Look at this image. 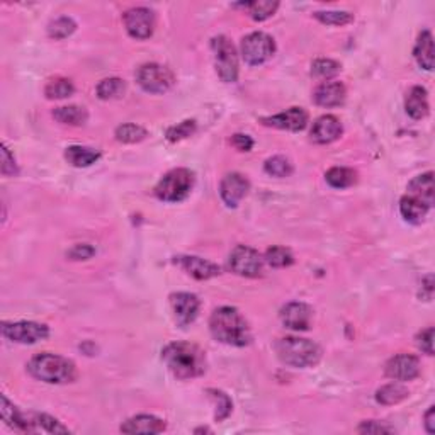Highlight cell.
I'll return each mask as SVG.
<instances>
[{"label":"cell","instance_id":"obj_1","mask_svg":"<svg viewBox=\"0 0 435 435\" xmlns=\"http://www.w3.org/2000/svg\"><path fill=\"white\" fill-rule=\"evenodd\" d=\"M161 359L177 379H192L204 374L206 355L197 345L188 342L169 343L161 350Z\"/></svg>","mask_w":435,"mask_h":435},{"label":"cell","instance_id":"obj_2","mask_svg":"<svg viewBox=\"0 0 435 435\" xmlns=\"http://www.w3.org/2000/svg\"><path fill=\"white\" fill-rule=\"evenodd\" d=\"M209 330L218 342L233 347H245L250 343L252 335L245 318L237 308L221 306L214 310L209 318Z\"/></svg>","mask_w":435,"mask_h":435},{"label":"cell","instance_id":"obj_3","mask_svg":"<svg viewBox=\"0 0 435 435\" xmlns=\"http://www.w3.org/2000/svg\"><path fill=\"white\" fill-rule=\"evenodd\" d=\"M32 378L49 384L73 383L77 379V367L70 359L56 354H38L27 364Z\"/></svg>","mask_w":435,"mask_h":435},{"label":"cell","instance_id":"obj_4","mask_svg":"<svg viewBox=\"0 0 435 435\" xmlns=\"http://www.w3.org/2000/svg\"><path fill=\"white\" fill-rule=\"evenodd\" d=\"M276 352L286 366L313 367L320 362L321 349L308 338L286 337L276 345Z\"/></svg>","mask_w":435,"mask_h":435},{"label":"cell","instance_id":"obj_5","mask_svg":"<svg viewBox=\"0 0 435 435\" xmlns=\"http://www.w3.org/2000/svg\"><path fill=\"white\" fill-rule=\"evenodd\" d=\"M194 188V173L189 169H173L157 184L155 196L165 202H179L189 196Z\"/></svg>","mask_w":435,"mask_h":435},{"label":"cell","instance_id":"obj_6","mask_svg":"<svg viewBox=\"0 0 435 435\" xmlns=\"http://www.w3.org/2000/svg\"><path fill=\"white\" fill-rule=\"evenodd\" d=\"M214 53V65L219 78L226 84H233L238 78V56L233 43L226 36H216L211 41Z\"/></svg>","mask_w":435,"mask_h":435},{"label":"cell","instance_id":"obj_7","mask_svg":"<svg viewBox=\"0 0 435 435\" xmlns=\"http://www.w3.org/2000/svg\"><path fill=\"white\" fill-rule=\"evenodd\" d=\"M136 80L145 92L150 94H164L176 82V77L167 66L159 63H147L140 66L136 72Z\"/></svg>","mask_w":435,"mask_h":435},{"label":"cell","instance_id":"obj_8","mask_svg":"<svg viewBox=\"0 0 435 435\" xmlns=\"http://www.w3.org/2000/svg\"><path fill=\"white\" fill-rule=\"evenodd\" d=\"M276 51V43L265 32H252L242 41V56L248 65H262Z\"/></svg>","mask_w":435,"mask_h":435},{"label":"cell","instance_id":"obj_9","mask_svg":"<svg viewBox=\"0 0 435 435\" xmlns=\"http://www.w3.org/2000/svg\"><path fill=\"white\" fill-rule=\"evenodd\" d=\"M230 269L243 277H259L264 272V259L254 248L238 245L230 254Z\"/></svg>","mask_w":435,"mask_h":435},{"label":"cell","instance_id":"obj_10","mask_svg":"<svg viewBox=\"0 0 435 435\" xmlns=\"http://www.w3.org/2000/svg\"><path fill=\"white\" fill-rule=\"evenodd\" d=\"M2 335L11 342L36 343L48 338L49 330L47 325H41V323L16 321V323H4Z\"/></svg>","mask_w":435,"mask_h":435},{"label":"cell","instance_id":"obj_11","mask_svg":"<svg viewBox=\"0 0 435 435\" xmlns=\"http://www.w3.org/2000/svg\"><path fill=\"white\" fill-rule=\"evenodd\" d=\"M128 35L135 39H148L155 29V14L147 7H133L123 16Z\"/></svg>","mask_w":435,"mask_h":435},{"label":"cell","instance_id":"obj_12","mask_svg":"<svg viewBox=\"0 0 435 435\" xmlns=\"http://www.w3.org/2000/svg\"><path fill=\"white\" fill-rule=\"evenodd\" d=\"M248 189H250V182H248L242 173H228L219 185V194H221L223 202L228 208H237L243 197L247 196Z\"/></svg>","mask_w":435,"mask_h":435},{"label":"cell","instance_id":"obj_13","mask_svg":"<svg viewBox=\"0 0 435 435\" xmlns=\"http://www.w3.org/2000/svg\"><path fill=\"white\" fill-rule=\"evenodd\" d=\"M313 312L306 303L301 301H294V303L286 305L281 310V321L284 323L286 329L294 331H305L312 325Z\"/></svg>","mask_w":435,"mask_h":435},{"label":"cell","instance_id":"obj_14","mask_svg":"<svg viewBox=\"0 0 435 435\" xmlns=\"http://www.w3.org/2000/svg\"><path fill=\"white\" fill-rule=\"evenodd\" d=\"M420 374V360L415 355L400 354L388 360L386 376L395 381H412Z\"/></svg>","mask_w":435,"mask_h":435},{"label":"cell","instance_id":"obj_15","mask_svg":"<svg viewBox=\"0 0 435 435\" xmlns=\"http://www.w3.org/2000/svg\"><path fill=\"white\" fill-rule=\"evenodd\" d=\"M171 303L176 320L180 326H188L197 318L199 313V303L196 294L190 293H176L171 296Z\"/></svg>","mask_w":435,"mask_h":435},{"label":"cell","instance_id":"obj_16","mask_svg":"<svg viewBox=\"0 0 435 435\" xmlns=\"http://www.w3.org/2000/svg\"><path fill=\"white\" fill-rule=\"evenodd\" d=\"M265 126L279 128V130L288 131H303L308 124V113L303 107H291V109L284 111V113L271 116V118L260 119Z\"/></svg>","mask_w":435,"mask_h":435},{"label":"cell","instance_id":"obj_17","mask_svg":"<svg viewBox=\"0 0 435 435\" xmlns=\"http://www.w3.org/2000/svg\"><path fill=\"white\" fill-rule=\"evenodd\" d=\"M342 135V123L338 121V118L335 116L326 114L318 118L317 121L313 123L312 128V140L314 143L320 145H329L335 140L341 138Z\"/></svg>","mask_w":435,"mask_h":435},{"label":"cell","instance_id":"obj_18","mask_svg":"<svg viewBox=\"0 0 435 435\" xmlns=\"http://www.w3.org/2000/svg\"><path fill=\"white\" fill-rule=\"evenodd\" d=\"M345 85L342 82H323L314 90L313 99L321 107H337L345 101Z\"/></svg>","mask_w":435,"mask_h":435},{"label":"cell","instance_id":"obj_19","mask_svg":"<svg viewBox=\"0 0 435 435\" xmlns=\"http://www.w3.org/2000/svg\"><path fill=\"white\" fill-rule=\"evenodd\" d=\"M176 262L188 272L189 276L196 277L199 281L211 279V277H216L221 272L219 265L209 262V260L199 259V257H177Z\"/></svg>","mask_w":435,"mask_h":435},{"label":"cell","instance_id":"obj_20","mask_svg":"<svg viewBox=\"0 0 435 435\" xmlns=\"http://www.w3.org/2000/svg\"><path fill=\"white\" fill-rule=\"evenodd\" d=\"M164 430L165 422L153 415H136L121 425L124 434H160Z\"/></svg>","mask_w":435,"mask_h":435},{"label":"cell","instance_id":"obj_21","mask_svg":"<svg viewBox=\"0 0 435 435\" xmlns=\"http://www.w3.org/2000/svg\"><path fill=\"white\" fill-rule=\"evenodd\" d=\"M410 196L420 199L424 204L432 208L434 206V173L427 172L422 176H417L415 179L408 184Z\"/></svg>","mask_w":435,"mask_h":435},{"label":"cell","instance_id":"obj_22","mask_svg":"<svg viewBox=\"0 0 435 435\" xmlns=\"http://www.w3.org/2000/svg\"><path fill=\"white\" fill-rule=\"evenodd\" d=\"M413 55H415L417 63L422 68L430 72L434 68V38L430 31H422L418 36L415 49H413Z\"/></svg>","mask_w":435,"mask_h":435},{"label":"cell","instance_id":"obj_23","mask_svg":"<svg viewBox=\"0 0 435 435\" xmlns=\"http://www.w3.org/2000/svg\"><path fill=\"white\" fill-rule=\"evenodd\" d=\"M405 109L413 119H424L429 114V99H427V90L424 87H413L410 90L407 101H405Z\"/></svg>","mask_w":435,"mask_h":435},{"label":"cell","instance_id":"obj_24","mask_svg":"<svg viewBox=\"0 0 435 435\" xmlns=\"http://www.w3.org/2000/svg\"><path fill=\"white\" fill-rule=\"evenodd\" d=\"M0 413H2L4 422H7V425H11L12 429L20 430V432H35V422L26 420V417L19 412L14 405L7 400V396L2 395V408H0Z\"/></svg>","mask_w":435,"mask_h":435},{"label":"cell","instance_id":"obj_25","mask_svg":"<svg viewBox=\"0 0 435 435\" xmlns=\"http://www.w3.org/2000/svg\"><path fill=\"white\" fill-rule=\"evenodd\" d=\"M429 206L424 204L420 199L413 197V196H405L401 197L400 201V213L401 216L407 219L408 223H413V225H418V223L424 221V218L429 213Z\"/></svg>","mask_w":435,"mask_h":435},{"label":"cell","instance_id":"obj_26","mask_svg":"<svg viewBox=\"0 0 435 435\" xmlns=\"http://www.w3.org/2000/svg\"><path fill=\"white\" fill-rule=\"evenodd\" d=\"M65 159L73 167H89L101 159V153L89 147H68L65 152Z\"/></svg>","mask_w":435,"mask_h":435},{"label":"cell","instance_id":"obj_27","mask_svg":"<svg viewBox=\"0 0 435 435\" xmlns=\"http://www.w3.org/2000/svg\"><path fill=\"white\" fill-rule=\"evenodd\" d=\"M53 118L61 124H70V126H82L89 119V113L85 111V107L80 106H63L56 107L53 111Z\"/></svg>","mask_w":435,"mask_h":435},{"label":"cell","instance_id":"obj_28","mask_svg":"<svg viewBox=\"0 0 435 435\" xmlns=\"http://www.w3.org/2000/svg\"><path fill=\"white\" fill-rule=\"evenodd\" d=\"M325 179L331 185V188L345 189V188H350V185L355 184V180H357V176H355V172L352 171V169L333 167V169H330L329 172H326Z\"/></svg>","mask_w":435,"mask_h":435},{"label":"cell","instance_id":"obj_29","mask_svg":"<svg viewBox=\"0 0 435 435\" xmlns=\"http://www.w3.org/2000/svg\"><path fill=\"white\" fill-rule=\"evenodd\" d=\"M405 398H408V389L403 384L391 383L378 389L376 393V401L381 405H396L400 401H403Z\"/></svg>","mask_w":435,"mask_h":435},{"label":"cell","instance_id":"obj_30","mask_svg":"<svg viewBox=\"0 0 435 435\" xmlns=\"http://www.w3.org/2000/svg\"><path fill=\"white\" fill-rule=\"evenodd\" d=\"M75 92V87L68 78L56 77L53 80H49L47 87H44V95L48 99H66Z\"/></svg>","mask_w":435,"mask_h":435},{"label":"cell","instance_id":"obj_31","mask_svg":"<svg viewBox=\"0 0 435 435\" xmlns=\"http://www.w3.org/2000/svg\"><path fill=\"white\" fill-rule=\"evenodd\" d=\"M124 89H126V84H124V80H121V78H104V80L97 85V95L102 101H109V99H116L119 97V95H123Z\"/></svg>","mask_w":435,"mask_h":435},{"label":"cell","instance_id":"obj_32","mask_svg":"<svg viewBox=\"0 0 435 435\" xmlns=\"http://www.w3.org/2000/svg\"><path fill=\"white\" fill-rule=\"evenodd\" d=\"M148 136L147 130L140 124H123L116 130V140L121 143H138Z\"/></svg>","mask_w":435,"mask_h":435},{"label":"cell","instance_id":"obj_33","mask_svg":"<svg viewBox=\"0 0 435 435\" xmlns=\"http://www.w3.org/2000/svg\"><path fill=\"white\" fill-rule=\"evenodd\" d=\"M265 262L271 267L281 269V267H289L294 262V257L289 248L284 247H271L265 252Z\"/></svg>","mask_w":435,"mask_h":435},{"label":"cell","instance_id":"obj_34","mask_svg":"<svg viewBox=\"0 0 435 435\" xmlns=\"http://www.w3.org/2000/svg\"><path fill=\"white\" fill-rule=\"evenodd\" d=\"M341 63L337 61L329 60V58H320V60L313 61L312 65V75L317 78H321V80H329V78H333L335 75L341 73Z\"/></svg>","mask_w":435,"mask_h":435},{"label":"cell","instance_id":"obj_35","mask_svg":"<svg viewBox=\"0 0 435 435\" xmlns=\"http://www.w3.org/2000/svg\"><path fill=\"white\" fill-rule=\"evenodd\" d=\"M264 171L272 177H289L293 173V165L286 157L276 155L265 161Z\"/></svg>","mask_w":435,"mask_h":435},{"label":"cell","instance_id":"obj_36","mask_svg":"<svg viewBox=\"0 0 435 435\" xmlns=\"http://www.w3.org/2000/svg\"><path fill=\"white\" fill-rule=\"evenodd\" d=\"M314 18L326 26H345L354 20V16L342 11H318L314 12Z\"/></svg>","mask_w":435,"mask_h":435},{"label":"cell","instance_id":"obj_37","mask_svg":"<svg viewBox=\"0 0 435 435\" xmlns=\"http://www.w3.org/2000/svg\"><path fill=\"white\" fill-rule=\"evenodd\" d=\"M279 7V2H271V0H257V2H248L247 9L250 11V16L255 20H265L271 16H274V12Z\"/></svg>","mask_w":435,"mask_h":435},{"label":"cell","instance_id":"obj_38","mask_svg":"<svg viewBox=\"0 0 435 435\" xmlns=\"http://www.w3.org/2000/svg\"><path fill=\"white\" fill-rule=\"evenodd\" d=\"M77 24L70 18H58L48 26V35L55 39H65L75 31Z\"/></svg>","mask_w":435,"mask_h":435},{"label":"cell","instance_id":"obj_39","mask_svg":"<svg viewBox=\"0 0 435 435\" xmlns=\"http://www.w3.org/2000/svg\"><path fill=\"white\" fill-rule=\"evenodd\" d=\"M32 422H35V425H38L41 430H44V432H48V434H68L70 432V430L66 429L65 425H61L56 418L44 415V413H36V415L32 417Z\"/></svg>","mask_w":435,"mask_h":435},{"label":"cell","instance_id":"obj_40","mask_svg":"<svg viewBox=\"0 0 435 435\" xmlns=\"http://www.w3.org/2000/svg\"><path fill=\"white\" fill-rule=\"evenodd\" d=\"M196 131V121H182L177 126H172L167 130L169 142H180V140L188 138Z\"/></svg>","mask_w":435,"mask_h":435},{"label":"cell","instance_id":"obj_41","mask_svg":"<svg viewBox=\"0 0 435 435\" xmlns=\"http://www.w3.org/2000/svg\"><path fill=\"white\" fill-rule=\"evenodd\" d=\"M417 345L422 352H425L427 355H434V329L429 326V329L422 330L417 337Z\"/></svg>","mask_w":435,"mask_h":435},{"label":"cell","instance_id":"obj_42","mask_svg":"<svg viewBox=\"0 0 435 435\" xmlns=\"http://www.w3.org/2000/svg\"><path fill=\"white\" fill-rule=\"evenodd\" d=\"M211 393H213V396H216L218 400H219V403H218V412H216V420L219 422V420H225V418L230 415V412H231V401H230V398H228L225 393H221V391H213V389H209Z\"/></svg>","mask_w":435,"mask_h":435},{"label":"cell","instance_id":"obj_43","mask_svg":"<svg viewBox=\"0 0 435 435\" xmlns=\"http://www.w3.org/2000/svg\"><path fill=\"white\" fill-rule=\"evenodd\" d=\"M357 432L359 434H391V432H395V430H393L391 427L371 420V422H364V424L357 429Z\"/></svg>","mask_w":435,"mask_h":435},{"label":"cell","instance_id":"obj_44","mask_svg":"<svg viewBox=\"0 0 435 435\" xmlns=\"http://www.w3.org/2000/svg\"><path fill=\"white\" fill-rule=\"evenodd\" d=\"M2 173L4 176H16L18 173V165H16L14 157L11 155L7 147H2Z\"/></svg>","mask_w":435,"mask_h":435},{"label":"cell","instance_id":"obj_45","mask_svg":"<svg viewBox=\"0 0 435 435\" xmlns=\"http://www.w3.org/2000/svg\"><path fill=\"white\" fill-rule=\"evenodd\" d=\"M95 254V248L87 245V243H84V245H75L72 248V250L68 252V257L72 260H87L90 259Z\"/></svg>","mask_w":435,"mask_h":435},{"label":"cell","instance_id":"obj_46","mask_svg":"<svg viewBox=\"0 0 435 435\" xmlns=\"http://www.w3.org/2000/svg\"><path fill=\"white\" fill-rule=\"evenodd\" d=\"M231 145L240 152H250L252 147H254V140L248 135H235L231 138Z\"/></svg>","mask_w":435,"mask_h":435},{"label":"cell","instance_id":"obj_47","mask_svg":"<svg viewBox=\"0 0 435 435\" xmlns=\"http://www.w3.org/2000/svg\"><path fill=\"white\" fill-rule=\"evenodd\" d=\"M434 415H435V408L430 407V410H429V412H427V415H425V427H427V432H429V434H434L435 432Z\"/></svg>","mask_w":435,"mask_h":435}]
</instances>
